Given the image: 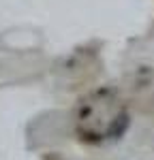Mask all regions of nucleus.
Segmentation results:
<instances>
[{
  "instance_id": "obj_1",
  "label": "nucleus",
  "mask_w": 154,
  "mask_h": 160,
  "mask_svg": "<svg viewBox=\"0 0 154 160\" xmlns=\"http://www.w3.org/2000/svg\"><path fill=\"white\" fill-rule=\"evenodd\" d=\"M75 126L79 139L88 143L118 139L128 126V111L111 90H96L79 100Z\"/></svg>"
}]
</instances>
